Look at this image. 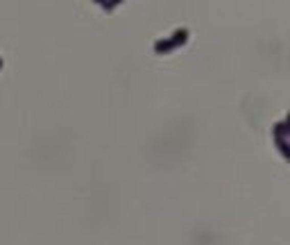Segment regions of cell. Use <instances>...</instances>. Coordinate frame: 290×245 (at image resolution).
Segmentation results:
<instances>
[{
    "instance_id": "obj_1",
    "label": "cell",
    "mask_w": 290,
    "mask_h": 245,
    "mask_svg": "<svg viewBox=\"0 0 290 245\" xmlns=\"http://www.w3.org/2000/svg\"><path fill=\"white\" fill-rule=\"evenodd\" d=\"M186 39H188V28H186V25H182V28L172 30V34L157 39L154 41V50H157V53H168V50H172V48H177V46L186 43Z\"/></svg>"
},
{
    "instance_id": "obj_2",
    "label": "cell",
    "mask_w": 290,
    "mask_h": 245,
    "mask_svg": "<svg viewBox=\"0 0 290 245\" xmlns=\"http://www.w3.org/2000/svg\"><path fill=\"white\" fill-rule=\"evenodd\" d=\"M272 137H288V127H286V118H279L272 125Z\"/></svg>"
},
{
    "instance_id": "obj_3",
    "label": "cell",
    "mask_w": 290,
    "mask_h": 245,
    "mask_svg": "<svg viewBox=\"0 0 290 245\" xmlns=\"http://www.w3.org/2000/svg\"><path fill=\"white\" fill-rule=\"evenodd\" d=\"M274 141H277L279 150H281L283 154H288V137H274Z\"/></svg>"
},
{
    "instance_id": "obj_4",
    "label": "cell",
    "mask_w": 290,
    "mask_h": 245,
    "mask_svg": "<svg viewBox=\"0 0 290 245\" xmlns=\"http://www.w3.org/2000/svg\"><path fill=\"white\" fill-rule=\"evenodd\" d=\"M0 66H3V57H0Z\"/></svg>"
}]
</instances>
